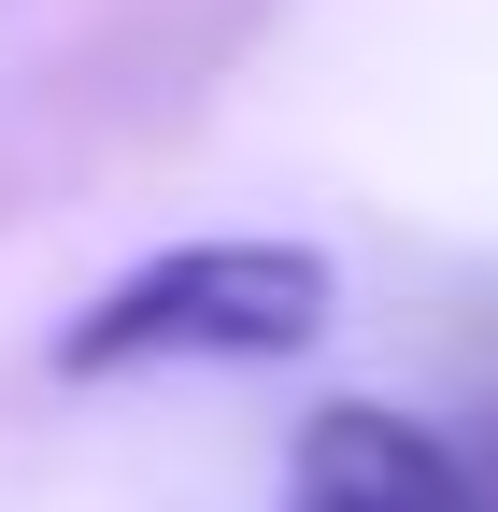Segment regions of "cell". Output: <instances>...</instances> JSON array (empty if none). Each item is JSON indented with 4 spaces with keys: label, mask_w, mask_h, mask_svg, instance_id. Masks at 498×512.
I'll use <instances>...</instances> for the list:
<instances>
[{
    "label": "cell",
    "mask_w": 498,
    "mask_h": 512,
    "mask_svg": "<svg viewBox=\"0 0 498 512\" xmlns=\"http://www.w3.org/2000/svg\"><path fill=\"white\" fill-rule=\"evenodd\" d=\"M314 328H328V256H299V242H171L57 328V370H228V356H299Z\"/></svg>",
    "instance_id": "obj_1"
},
{
    "label": "cell",
    "mask_w": 498,
    "mask_h": 512,
    "mask_svg": "<svg viewBox=\"0 0 498 512\" xmlns=\"http://www.w3.org/2000/svg\"><path fill=\"white\" fill-rule=\"evenodd\" d=\"M285 512H484V484L456 470V441H427L385 399H342L299 427L285 456Z\"/></svg>",
    "instance_id": "obj_2"
}]
</instances>
